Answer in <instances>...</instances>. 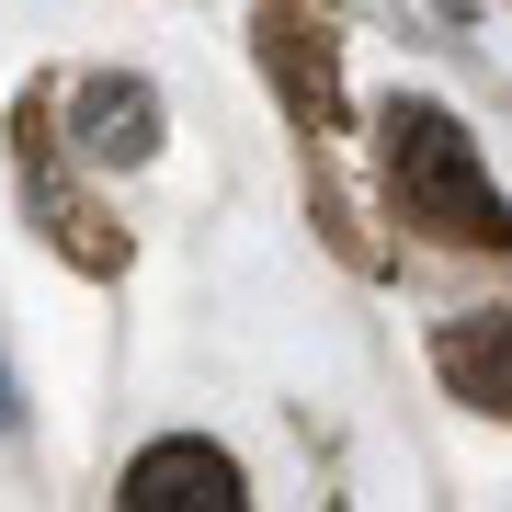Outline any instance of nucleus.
<instances>
[{
	"label": "nucleus",
	"mask_w": 512,
	"mask_h": 512,
	"mask_svg": "<svg viewBox=\"0 0 512 512\" xmlns=\"http://www.w3.org/2000/svg\"><path fill=\"white\" fill-rule=\"evenodd\" d=\"M387 183H399V217H421L433 239H501V183L478 171V137L444 103L387 114Z\"/></svg>",
	"instance_id": "f257e3e1"
},
{
	"label": "nucleus",
	"mask_w": 512,
	"mask_h": 512,
	"mask_svg": "<svg viewBox=\"0 0 512 512\" xmlns=\"http://www.w3.org/2000/svg\"><path fill=\"white\" fill-rule=\"evenodd\" d=\"M239 501H251L239 490V456L205 444V433H171V444H148L126 467V512H239Z\"/></svg>",
	"instance_id": "f03ea898"
},
{
	"label": "nucleus",
	"mask_w": 512,
	"mask_h": 512,
	"mask_svg": "<svg viewBox=\"0 0 512 512\" xmlns=\"http://www.w3.org/2000/svg\"><path fill=\"white\" fill-rule=\"evenodd\" d=\"M80 148L137 171L148 148H160V92H148V80H80Z\"/></svg>",
	"instance_id": "7ed1b4c3"
}]
</instances>
